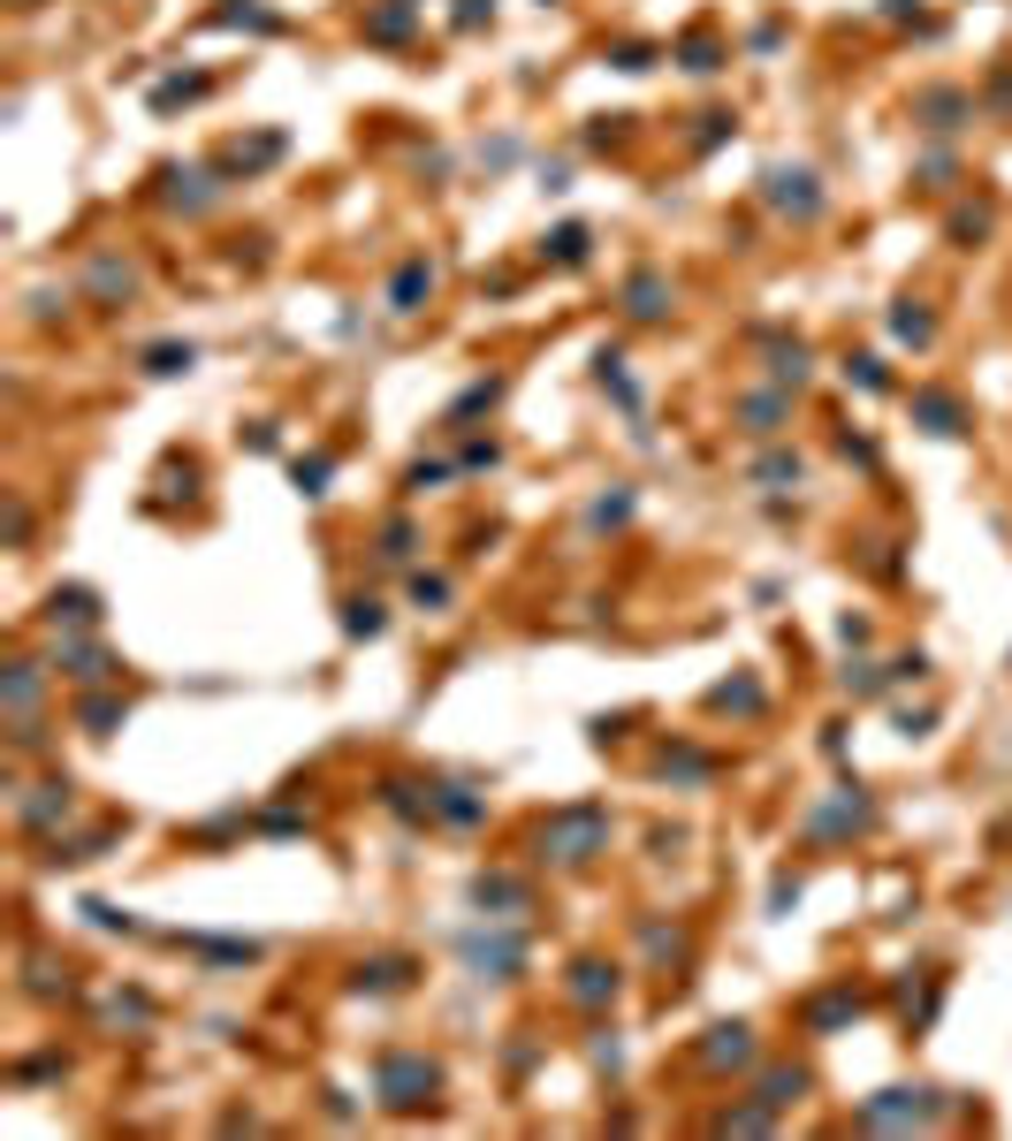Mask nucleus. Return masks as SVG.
I'll return each mask as SVG.
<instances>
[{"instance_id":"obj_15","label":"nucleus","mask_w":1012,"mask_h":1141,"mask_svg":"<svg viewBox=\"0 0 1012 1141\" xmlns=\"http://www.w3.org/2000/svg\"><path fill=\"white\" fill-rule=\"evenodd\" d=\"M84 290H92L100 305H123V298L138 290V267H123V259H92V275H84Z\"/></svg>"},{"instance_id":"obj_14","label":"nucleus","mask_w":1012,"mask_h":1141,"mask_svg":"<svg viewBox=\"0 0 1012 1141\" xmlns=\"http://www.w3.org/2000/svg\"><path fill=\"white\" fill-rule=\"evenodd\" d=\"M738 419H746V434H761V442H769V434L792 419V396H784V388H761V396H746V404H738Z\"/></svg>"},{"instance_id":"obj_9","label":"nucleus","mask_w":1012,"mask_h":1141,"mask_svg":"<svg viewBox=\"0 0 1012 1141\" xmlns=\"http://www.w3.org/2000/svg\"><path fill=\"white\" fill-rule=\"evenodd\" d=\"M563 989H571V1004H586V1012H594V1004H617V989H625V975H617V967H602V959H579Z\"/></svg>"},{"instance_id":"obj_41","label":"nucleus","mask_w":1012,"mask_h":1141,"mask_svg":"<svg viewBox=\"0 0 1012 1141\" xmlns=\"http://www.w3.org/2000/svg\"><path fill=\"white\" fill-rule=\"evenodd\" d=\"M488 8H496V0H465V8H457V31H473V23H480Z\"/></svg>"},{"instance_id":"obj_11","label":"nucleus","mask_w":1012,"mask_h":1141,"mask_svg":"<svg viewBox=\"0 0 1012 1141\" xmlns=\"http://www.w3.org/2000/svg\"><path fill=\"white\" fill-rule=\"evenodd\" d=\"M427 298H434V259H404L388 282V313H419Z\"/></svg>"},{"instance_id":"obj_16","label":"nucleus","mask_w":1012,"mask_h":1141,"mask_svg":"<svg viewBox=\"0 0 1012 1141\" xmlns=\"http://www.w3.org/2000/svg\"><path fill=\"white\" fill-rule=\"evenodd\" d=\"M100 617V594L92 586H54L46 594V625H92Z\"/></svg>"},{"instance_id":"obj_36","label":"nucleus","mask_w":1012,"mask_h":1141,"mask_svg":"<svg viewBox=\"0 0 1012 1141\" xmlns=\"http://www.w3.org/2000/svg\"><path fill=\"white\" fill-rule=\"evenodd\" d=\"M845 373H852V381H860V388H891V373H883V358H852V365H845Z\"/></svg>"},{"instance_id":"obj_24","label":"nucleus","mask_w":1012,"mask_h":1141,"mask_svg":"<svg viewBox=\"0 0 1012 1141\" xmlns=\"http://www.w3.org/2000/svg\"><path fill=\"white\" fill-rule=\"evenodd\" d=\"M891 335H898V342H914V350H921V342H937V321H929V313H921V305H898V313H891Z\"/></svg>"},{"instance_id":"obj_35","label":"nucleus","mask_w":1012,"mask_h":1141,"mask_svg":"<svg viewBox=\"0 0 1012 1141\" xmlns=\"http://www.w3.org/2000/svg\"><path fill=\"white\" fill-rule=\"evenodd\" d=\"M677 54H685V69H700V77H708V69H723V61H716V46H708V38H685V46H677Z\"/></svg>"},{"instance_id":"obj_38","label":"nucleus","mask_w":1012,"mask_h":1141,"mask_svg":"<svg viewBox=\"0 0 1012 1141\" xmlns=\"http://www.w3.org/2000/svg\"><path fill=\"white\" fill-rule=\"evenodd\" d=\"M411 540H419L411 525H388V533H381V556H388V563H404V556H411Z\"/></svg>"},{"instance_id":"obj_4","label":"nucleus","mask_w":1012,"mask_h":1141,"mask_svg":"<svg viewBox=\"0 0 1012 1141\" xmlns=\"http://www.w3.org/2000/svg\"><path fill=\"white\" fill-rule=\"evenodd\" d=\"M761 190H769V206L792 213V221H815V213H823V183H815L807 167H769Z\"/></svg>"},{"instance_id":"obj_39","label":"nucleus","mask_w":1012,"mask_h":1141,"mask_svg":"<svg viewBox=\"0 0 1012 1141\" xmlns=\"http://www.w3.org/2000/svg\"><path fill=\"white\" fill-rule=\"evenodd\" d=\"M845 685H852L860 700H875V692H883V670H868V662H860V670H845Z\"/></svg>"},{"instance_id":"obj_12","label":"nucleus","mask_w":1012,"mask_h":1141,"mask_svg":"<svg viewBox=\"0 0 1012 1141\" xmlns=\"http://www.w3.org/2000/svg\"><path fill=\"white\" fill-rule=\"evenodd\" d=\"M625 313H632V321H663V313H671V282H663L655 267H640V275L625 282Z\"/></svg>"},{"instance_id":"obj_2","label":"nucleus","mask_w":1012,"mask_h":1141,"mask_svg":"<svg viewBox=\"0 0 1012 1141\" xmlns=\"http://www.w3.org/2000/svg\"><path fill=\"white\" fill-rule=\"evenodd\" d=\"M373 1081H381V1104H388V1111H419V1104H434L442 1066H434V1058H411V1050H388V1058L373 1066Z\"/></svg>"},{"instance_id":"obj_6","label":"nucleus","mask_w":1012,"mask_h":1141,"mask_svg":"<svg viewBox=\"0 0 1012 1141\" xmlns=\"http://www.w3.org/2000/svg\"><path fill=\"white\" fill-rule=\"evenodd\" d=\"M69 807H77V784L54 777V784H31V800H15V822L23 829H54V822H69Z\"/></svg>"},{"instance_id":"obj_17","label":"nucleus","mask_w":1012,"mask_h":1141,"mask_svg":"<svg viewBox=\"0 0 1012 1141\" xmlns=\"http://www.w3.org/2000/svg\"><path fill=\"white\" fill-rule=\"evenodd\" d=\"M860 1012V997L852 989H823V997H807V1035H830V1027H845Z\"/></svg>"},{"instance_id":"obj_40","label":"nucleus","mask_w":1012,"mask_h":1141,"mask_svg":"<svg viewBox=\"0 0 1012 1141\" xmlns=\"http://www.w3.org/2000/svg\"><path fill=\"white\" fill-rule=\"evenodd\" d=\"M625 510H632V494H602V502H594V525H617Z\"/></svg>"},{"instance_id":"obj_5","label":"nucleus","mask_w":1012,"mask_h":1141,"mask_svg":"<svg viewBox=\"0 0 1012 1141\" xmlns=\"http://www.w3.org/2000/svg\"><path fill=\"white\" fill-rule=\"evenodd\" d=\"M465 967H473V975L510 981L517 967H525V936H503V929H473V936H465Z\"/></svg>"},{"instance_id":"obj_8","label":"nucleus","mask_w":1012,"mask_h":1141,"mask_svg":"<svg viewBox=\"0 0 1012 1141\" xmlns=\"http://www.w3.org/2000/svg\"><path fill=\"white\" fill-rule=\"evenodd\" d=\"M967 115H975V100H967V92H952V84L914 92V123H921V130H959Z\"/></svg>"},{"instance_id":"obj_21","label":"nucleus","mask_w":1012,"mask_h":1141,"mask_svg":"<svg viewBox=\"0 0 1012 1141\" xmlns=\"http://www.w3.org/2000/svg\"><path fill=\"white\" fill-rule=\"evenodd\" d=\"M800 1088H807V1073H800V1066H777V1073H761V1104H769V1111L800 1104Z\"/></svg>"},{"instance_id":"obj_1","label":"nucleus","mask_w":1012,"mask_h":1141,"mask_svg":"<svg viewBox=\"0 0 1012 1141\" xmlns=\"http://www.w3.org/2000/svg\"><path fill=\"white\" fill-rule=\"evenodd\" d=\"M540 852L533 860H548V868H586V860H602L609 852V815L602 807H556V815L540 822V837H533Z\"/></svg>"},{"instance_id":"obj_26","label":"nucleus","mask_w":1012,"mask_h":1141,"mask_svg":"<svg viewBox=\"0 0 1012 1141\" xmlns=\"http://www.w3.org/2000/svg\"><path fill=\"white\" fill-rule=\"evenodd\" d=\"M190 358H198L190 342H153V350H146V373H161V381H168V373H190Z\"/></svg>"},{"instance_id":"obj_23","label":"nucleus","mask_w":1012,"mask_h":1141,"mask_svg":"<svg viewBox=\"0 0 1012 1141\" xmlns=\"http://www.w3.org/2000/svg\"><path fill=\"white\" fill-rule=\"evenodd\" d=\"M427 800H434V815H442V822H480V815H488V807H480L473 792H457V784H442V792H427Z\"/></svg>"},{"instance_id":"obj_22","label":"nucleus","mask_w":1012,"mask_h":1141,"mask_svg":"<svg viewBox=\"0 0 1012 1141\" xmlns=\"http://www.w3.org/2000/svg\"><path fill=\"white\" fill-rule=\"evenodd\" d=\"M54 662H61L69 677H84V685H92V677H107V654H100V648H77V640H61Z\"/></svg>"},{"instance_id":"obj_31","label":"nucleus","mask_w":1012,"mask_h":1141,"mask_svg":"<svg viewBox=\"0 0 1012 1141\" xmlns=\"http://www.w3.org/2000/svg\"><path fill=\"white\" fill-rule=\"evenodd\" d=\"M404 31H411V8H381V15L365 23V38H381V46H396Z\"/></svg>"},{"instance_id":"obj_25","label":"nucleus","mask_w":1012,"mask_h":1141,"mask_svg":"<svg viewBox=\"0 0 1012 1141\" xmlns=\"http://www.w3.org/2000/svg\"><path fill=\"white\" fill-rule=\"evenodd\" d=\"M77 723H84L92 738H107V731L123 723V700H115V692H100V700H84V708H77Z\"/></svg>"},{"instance_id":"obj_37","label":"nucleus","mask_w":1012,"mask_h":1141,"mask_svg":"<svg viewBox=\"0 0 1012 1141\" xmlns=\"http://www.w3.org/2000/svg\"><path fill=\"white\" fill-rule=\"evenodd\" d=\"M754 480H800V457H784V450H777V457H761V465H754Z\"/></svg>"},{"instance_id":"obj_13","label":"nucleus","mask_w":1012,"mask_h":1141,"mask_svg":"<svg viewBox=\"0 0 1012 1141\" xmlns=\"http://www.w3.org/2000/svg\"><path fill=\"white\" fill-rule=\"evenodd\" d=\"M914 419H921L929 434H967V411H959V396H944V388H914Z\"/></svg>"},{"instance_id":"obj_29","label":"nucleus","mask_w":1012,"mask_h":1141,"mask_svg":"<svg viewBox=\"0 0 1012 1141\" xmlns=\"http://www.w3.org/2000/svg\"><path fill=\"white\" fill-rule=\"evenodd\" d=\"M990 236V206H959L952 213V244H982Z\"/></svg>"},{"instance_id":"obj_42","label":"nucleus","mask_w":1012,"mask_h":1141,"mask_svg":"<svg viewBox=\"0 0 1012 1141\" xmlns=\"http://www.w3.org/2000/svg\"><path fill=\"white\" fill-rule=\"evenodd\" d=\"M883 15H914V0H883Z\"/></svg>"},{"instance_id":"obj_18","label":"nucleus","mask_w":1012,"mask_h":1141,"mask_svg":"<svg viewBox=\"0 0 1012 1141\" xmlns=\"http://www.w3.org/2000/svg\"><path fill=\"white\" fill-rule=\"evenodd\" d=\"M342 632H350V640H381V632H388V609H381L373 594H350V602H342Z\"/></svg>"},{"instance_id":"obj_30","label":"nucleus","mask_w":1012,"mask_h":1141,"mask_svg":"<svg viewBox=\"0 0 1012 1141\" xmlns=\"http://www.w3.org/2000/svg\"><path fill=\"white\" fill-rule=\"evenodd\" d=\"M328 473H336V457H328V450L298 457V488H305V494H328Z\"/></svg>"},{"instance_id":"obj_10","label":"nucleus","mask_w":1012,"mask_h":1141,"mask_svg":"<svg viewBox=\"0 0 1012 1141\" xmlns=\"http://www.w3.org/2000/svg\"><path fill=\"white\" fill-rule=\"evenodd\" d=\"M473 906L488 921H510V913H525V883L517 875H473Z\"/></svg>"},{"instance_id":"obj_19","label":"nucleus","mask_w":1012,"mask_h":1141,"mask_svg":"<svg viewBox=\"0 0 1012 1141\" xmlns=\"http://www.w3.org/2000/svg\"><path fill=\"white\" fill-rule=\"evenodd\" d=\"M586 244H594V236H586L579 221H563V229L540 244V259H548V267H586Z\"/></svg>"},{"instance_id":"obj_33","label":"nucleus","mask_w":1012,"mask_h":1141,"mask_svg":"<svg viewBox=\"0 0 1012 1141\" xmlns=\"http://www.w3.org/2000/svg\"><path fill=\"white\" fill-rule=\"evenodd\" d=\"M404 959H373V967H358V989H404Z\"/></svg>"},{"instance_id":"obj_32","label":"nucleus","mask_w":1012,"mask_h":1141,"mask_svg":"<svg viewBox=\"0 0 1012 1141\" xmlns=\"http://www.w3.org/2000/svg\"><path fill=\"white\" fill-rule=\"evenodd\" d=\"M411 602H419V609H442V602H450V579H442V571H411Z\"/></svg>"},{"instance_id":"obj_28","label":"nucleus","mask_w":1012,"mask_h":1141,"mask_svg":"<svg viewBox=\"0 0 1012 1141\" xmlns=\"http://www.w3.org/2000/svg\"><path fill=\"white\" fill-rule=\"evenodd\" d=\"M708 700H716V708H731V715H761V685H746V677H738V685H716Z\"/></svg>"},{"instance_id":"obj_20","label":"nucleus","mask_w":1012,"mask_h":1141,"mask_svg":"<svg viewBox=\"0 0 1012 1141\" xmlns=\"http://www.w3.org/2000/svg\"><path fill=\"white\" fill-rule=\"evenodd\" d=\"M663 777H677V784H693V792H700V784L716 777V761H708L700 746H671V754H663Z\"/></svg>"},{"instance_id":"obj_3","label":"nucleus","mask_w":1012,"mask_h":1141,"mask_svg":"<svg viewBox=\"0 0 1012 1141\" xmlns=\"http://www.w3.org/2000/svg\"><path fill=\"white\" fill-rule=\"evenodd\" d=\"M937 1119V1096L929 1088H883L875 1104H860V1127L868 1134H898V1127H929Z\"/></svg>"},{"instance_id":"obj_27","label":"nucleus","mask_w":1012,"mask_h":1141,"mask_svg":"<svg viewBox=\"0 0 1012 1141\" xmlns=\"http://www.w3.org/2000/svg\"><path fill=\"white\" fill-rule=\"evenodd\" d=\"M769 373H777V388H800L807 381V342H777V365Z\"/></svg>"},{"instance_id":"obj_34","label":"nucleus","mask_w":1012,"mask_h":1141,"mask_svg":"<svg viewBox=\"0 0 1012 1141\" xmlns=\"http://www.w3.org/2000/svg\"><path fill=\"white\" fill-rule=\"evenodd\" d=\"M206 92V77H168L161 92H153V107H175V100H198Z\"/></svg>"},{"instance_id":"obj_7","label":"nucleus","mask_w":1012,"mask_h":1141,"mask_svg":"<svg viewBox=\"0 0 1012 1141\" xmlns=\"http://www.w3.org/2000/svg\"><path fill=\"white\" fill-rule=\"evenodd\" d=\"M700 1066H708V1073H723V1066H754V1027H746V1020H723V1027H708V1043H700Z\"/></svg>"}]
</instances>
